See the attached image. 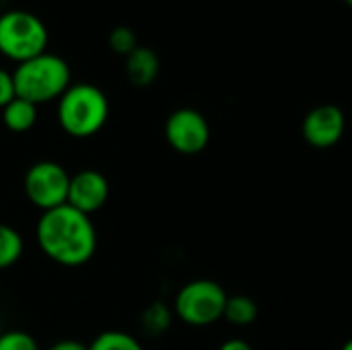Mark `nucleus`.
Segmentation results:
<instances>
[{
	"instance_id": "nucleus-19",
	"label": "nucleus",
	"mask_w": 352,
	"mask_h": 350,
	"mask_svg": "<svg viewBox=\"0 0 352 350\" xmlns=\"http://www.w3.org/2000/svg\"><path fill=\"white\" fill-rule=\"evenodd\" d=\"M219 350H254V347L241 338H231V340H225Z\"/></svg>"
},
{
	"instance_id": "nucleus-15",
	"label": "nucleus",
	"mask_w": 352,
	"mask_h": 350,
	"mask_svg": "<svg viewBox=\"0 0 352 350\" xmlns=\"http://www.w3.org/2000/svg\"><path fill=\"white\" fill-rule=\"evenodd\" d=\"M169 324H171V314L163 303H153L142 314V328L153 336L163 334L169 328Z\"/></svg>"
},
{
	"instance_id": "nucleus-18",
	"label": "nucleus",
	"mask_w": 352,
	"mask_h": 350,
	"mask_svg": "<svg viewBox=\"0 0 352 350\" xmlns=\"http://www.w3.org/2000/svg\"><path fill=\"white\" fill-rule=\"evenodd\" d=\"M14 97H16V93H14L12 72H6L4 68H0V109L4 105H8Z\"/></svg>"
},
{
	"instance_id": "nucleus-16",
	"label": "nucleus",
	"mask_w": 352,
	"mask_h": 350,
	"mask_svg": "<svg viewBox=\"0 0 352 350\" xmlns=\"http://www.w3.org/2000/svg\"><path fill=\"white\" fill-rule=\"evenodd\" d=\"M107 43H109V47L116 54H122V56H128V54H132L138 47L136 33L130 27H126V25H120V27L111 29L109 37H107Z\"/></svg>"
},
{
	"instance_id": "nucleus-6",
	"label": "nucleus",
	"mask_w": 352,
	"mask_h": 350,
	"mask_svg": "<svg viewBox=\"0 0 352 350\" xmlns=\"http://www.w3.org/2000/svg\"><path fill=\"white\" fill-rule=\"evenodd\" d=\"M23 188L27 200L45 212L66 204L70 173L56 161H37L27 169Z\"/></svg>"
},
{
	"instance_id": "nucleus-8",
	"label": "nucleus",
	"mask_w": 352,
	"mask_h": 350,
	"mask_svg": "<svg viewBox=\"0 0 352 350\" xmlns=\"http://www.w3.org/2000/svg\"><path fill=\"white\" fill-rule=\"evenodd\" d=\"M344 128H346V118H344L342 109L338 105L324 103V105L314 107L305 116L301 132H303V138L311 146L330 149L342 138Z\"/></svg>"
},
{
	"instance_id": "nucleus-14",
	"label": "nucleus",
	"mask_w": 352,
	"mask_h": 350,
	"mask_svg": "<svg viewBox=\"0 0 352 350\" xmlns=\"http://www.w3.org/2000/svg\"><path fill=\"white\" fill-rule=\"evenodd\" d=\"M89 350H144L140 347V342L120 330H107L103 334H99L91 344Z\"/></svg>"
},
{
	"instance_id": "nucleus-10",
	"label": "nucleus",
	"mask_w": 352,
	"mask_h": 350,
	"mask_svg": "<svg viewBox=\"0 0 352 350\" xmlns=\"http://www.w3.org/2000/svg\"><path fill=\"white\" fill-rule=\"evenodd\" d=\"M159 56L151 47L138 45L126 56V76L134 87H148L159 76Z\"/></svg>"
},
{
	"instance_id": "nucleus-9",
	"label": "nucleus",
	"mask_w": 352,
	"mask_h": 350,
	"mask_svg": "<svg viewBox=\"0 0 352 350\" xmlns=\"http://www.w3.org/2000/svg\"><path fill=\"white\" fill-rule=\"evenodd\" d=\"M107 198H109V182L105 179L103 173L95 169H82L70 175L66 204H70L72 208L91 217L93 212L105 206Z\"/></svg>"
},
{
	"instance_id": "nucleus-17",
	"label": "nucleus",
	"mask_w": 352,
	"mask_h": 350,
	"mask_svg": "<svg viewBox=\"0 0 352 350\" xmlns=\"http://www.w3.org/2000/svg\"><path fill=\"white\" fill-rule=\"evenodd\" d=\"M0 350H39L37 340L21 330H10L0 334Z\"/></svg>"
},
{
	"instance_id": "nucleus-20",
	"label": "nucleus",
	"mask_w": 352,
	"mask_h": 350,
	"mask_svg": "<svg viewBox=\"0 0 352 350\" xmlns=\"http://www.w3.org/2000/svg\"><path fill=\"white\" fill-rule=\"evenodd\" d=\"M50 350H89V347L78 342V340H60Z\"/></svg>"
},
{
	"instance_id": "nucleus-22",
	"label": "nucleus",
	"mask_w": 352,
	"mask_h": 350,
	"mask_svg": "<svg viewBox=\"0 0 352 350\" xmlns=\"http://www.w3.org/2000/svg\"><path fill=\"white\" fill-rule=\"evenodd\" d=\"M344 2H346V4H349V6L352 8V0H344Z\"/></svg>"
},
{
	"instance_id": "nucleus-21",
	"label": "nucleus",
	"mask_w": 352,
	"mask_h": 350,
	"mask_svg": "<svg viewBox=\"0 0 352 350\" xmlns=\"http://www.w3.org/2000/svg\"><path fill=\"white\" fill-rule=\"evenodd\" d=\"M340 350H352V340H349V342H346V344H344Z\"/></svg>"
},
{
	"instance_id": "nucleus-4",
	"label": "nucleus",
	"mask_w": 352,
	"mask_h": 350,
	"mask_svg": "<svg viewBox=\"0 0 352 350\" xmlns=\"http://www.w3.org/2000/svg\"><path fill=\"white\" fill-rule=\"evenodd\" d=\"M50 33L39 17L29 10H6L0 14V54L16 64L45 52Z\"/></svg>"
},
{
	"instance_id": "nucleus-2",
	"label": "nucleus",
	"mask_w": 352,
	"mask_h": 350,
	"mask_svg": "<svg viewBox=\"0 0 352 350\" xmlns=\"http://www.w3.org/2000/svg\"><path fill=\"white\" fill-rule=\"evenodd\" d=\"M12 80L16 97L27 99L33 105H41L60 99L70 87V66L64 58L43 52L16 64Z\"/></svg>"
},
{
	"instance_id": "nucleus-1",
	"label": "nucleus",
	"mask_w": 352,
	"mask_h": 350,
	"mask_svg": "<svg viewBox=\"0 0 352 350\" xmlns=\"http://www.w3.org/2000/svg\"><path fill=\"white\" fill-rule=\"evenodd\" d=\"M37 243L52 262L74 268L95 256L97 231L89 215L62 204L39 217Z\"/></svg>"
},
{
	"instance_id": "nucleus-11",
	"label": "nucleus",
	"mask_w": 352,
	"mask_h": 350,
	"mask_svg": "<svg viewBox=\"0 0 352 350\" xmlns=\"http://www.w3.org/2000/svg\"><path fill=\"white\" fill-rule=\"evenodd\" d=\"M2 122L14 134L27 132L37 122V105H33L27 99L14 97L8 105L2 107Z\"/></svg>"
},
{
	"instance_id": "nucleus-12",
	"label": "nucleus",
	"mask_w": 352,
	"mask_h": 350,
	"mask_svg": "<svg viewBox=\"0 0 352 350\" xmlns=\"http://www.w3.org/2000/svg\"><path fill=\"white\" fill-rule=\"evenodd\" d=\"M223 318L233 326H250L258 318V305L248 295H231L227 297Z\"/></svg>"
},
{
	"instance_id": "nucleus-13",
	"label": "nucleus",
	"mask_w": 352,
	"mask_h": 350,
	"mask_svg": "<svg viewBox=\"0 0 352 350\" xmlns=\"http://www.w3.org/2000/svg\"><path fill=\"white\" fill-rule=\"evenodd\" d=\"M25 243L16 229L0 223V270L14 266L23 256Z\"/></svg>"
},
{
	"instance_id": "nucleus-3",
	"label": "nucleus",
	"mask_w": 352,
	"mask_h": 350,
	"mask_svg": "<svg viewBox=\"0 0 352 350\" xmlns=\"http://www.w3.org/2000/svg\"><path fill=\"white\" fill-rule=\"evenodd\" d=\"M107 116L109 101L95 85H70L58 99V124L72 138L95 136L105 126Z\"/></svg>"
},
{
	"instance_id": "nucleus-5",
	"label": "nucleus",
	"mask_w": 352,
	"mask_h": 350,
	"mask_svg": "<svg viewBox=\"0 0 352 350\" xmlns=\"http://www.w3.org/2000/svg\"><path fill=\"white\" fill-rule=\"evenodd\" d=\"M227 297V291L210 278L192 281L175 295V316L188 326H210L223 318Z\"/></svg>"
},
{
	"instance_id": "nucleus-7",
	"label": "nucleus",
	"mask_w": 352,
	"mask_h": 350,
	"mask_svg": "<svg viewBox=\"0 0 352 350\" xmlns=\"http://www.w3.org/2000/svg\"><path fill=\"white\" fill-rule=\"evenodd\" d=\"M165 140L179 155H198L208 146L210 126L198 109L182 107L167 118Z\"/></svg>"
}]
</instances>
